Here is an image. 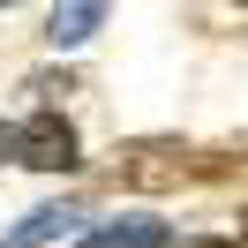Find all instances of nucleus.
<instances>
[{
  "label": "nucleus",
  "instance_id": "5",
  "mask_svg": "<svg viewBox=\"0 0 248 248\" xmlns=\"http://www.w3.org/2000/svg\"><path fill=\"white\" fill-rule=\"evenodd\" d=\"M76 218H83L76 203H38V211H23L16 226L0 233V248H46V241H61V233L76 226Z\"/></svg>",
  "mask_w": 248,
  "mask_h": 248
},
{
  "label": "nucleus",
  "instance_id": "3",
  "mask_svg": "<svg viewBox=\"0 0 248 248\" xmlns=\"http://www.w3.org/2000/svg\"><path fill=\"white\" fill-rule=\"evenodd\" d=\"M106 8H113V0H53V16H46V46H53V53L91 46L98 23H106Z\"/></svg>",
  "mask_w": 248,
  "mask_h": 248
},
{
  "label": "nucleus",
  "instance_id": "2",
  "mask_svg": "<svg viewBox=\"0 0 248 248\" xmlns=\"http://www.w3.org/2000/svg\"><path fill=\"white\" fill-rule=\"evenodd\" d=\"M16 166H31V173H76V166H83L76 128H68L53 106L31 113V121H23V143H16Z\"/></svg>",
  "mask_w": 248,
  "mask_h": 248
},
{
  "label": "nucleus",
  "instance_id": "10",
  "mask_svg": "<svg viewBox=\"0 0 248 248\" xmlns=\"http://www.w3.org/2000/svg\"><path fill=\"white\" fill-rule=\"evenodd\" d=\"M0 8H16V0H0Z\"/></svg>",
  "mask_w": 248,
  "mask_h": 248
},
{
  "label": "nucleus",
  "instance_id": "11",
  "mask_svg": "<svg viewBox=\"0 0 248 248\" xmlns=\"http://www.w3.org/2000/svg\"><path fill=\"white\" fill-rule=\"evenodd\" d=\"M241 8H248V0H241Z\"/></svg>",
  "mask_w": 248,
  "mask_h": 248
},
{
  "label": "nucleus",
  "instance_id": "9",
  "mask_svg": "<svg viewBox=\"0 0 248 248\" xmlns=\"http://www.w3.org/2000/svg\"><path fill=\"white\" fill-rule=\"evenodd\" d=\"M241 248H248V211H241Z\"/></svg>",
  "mask_w": 248,
  "mask_h": 248
},
{
  "label": "nucleus",
  "instance_id": "8",
  "mask_svg": "<svg viewBox=\"0 0 248 248\" xmlns=\"http://www.w3.org/2000/svg\"><path fill=\"white\" fill-rule=\"evenodd\" d=\"M16 143H23V121H0V166H16Z\"/></svg>",
  "mask_w": 248,
  "mask_h": 248
},
{
  "label": "nucleus",
  "instance_id": "7",
  "mask_svg": "<svg viewBox=\"0 0 248 248\" xmlns=\"http://www.w3.org/2000/svg\"><path fill=\"white\" fill-rule=\"evenodd\" d=\"M166 248H241V233H188V241H166Z\"/></svg>",
  "mask_w": 248,
  "mask_h": 248
},
{
  "label": "nucleus",
  "instance_id": "1",
  "mask_svg": "<svg viewBox=\"0 0 248 248\" xmlns=\"http://www.w3.org/2000/svg\"><path fill=\"white\" fill-rule=\"evenodd\" d=\"M203 173H211V158H196L188 143H173V136H143V143H128V151H121V181L143 188V196L181 188V181H203Z\"/></svg>",
  "mask_w": 248,
  "mask_h": 248
},
{
  "label": "nucleus",
  "instance_id": "4",
  "mask_svg": "<svg viewBox=\"0 0 248 248\" xmlns=\"http://www.w3.org/2000/svg\"><path fill=\"white\" fill-rule=\"evenodd\" d=\"M173 233H166V218H151V211H128V218H106V226H91L76 248H166Z\"/></svg>",
  "mask_w": 248,
  "mask_h": 248
},
{
  "label": "nucleus",
  "instance_id": "6",
  "mask_svg": "<svg viewBox=\"0 0 248 248\" xmlns=\"http://www.w3.org/2000/svg\"><path fill=\"white\" fill-rule=\"evenodd\" d=\"M23 91H31L38 106H53V98H68V91H76V76H68V68H38V76L23 83Z\"/></svg>",
  "mask_w": 248,
  "mask_h": 248
}]
</instances>
